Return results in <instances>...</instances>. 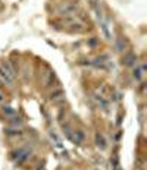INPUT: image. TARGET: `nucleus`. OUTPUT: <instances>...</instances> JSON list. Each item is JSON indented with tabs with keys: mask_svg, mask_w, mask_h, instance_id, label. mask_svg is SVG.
I'll return each instance as SVG.
<instances>
[{
	"mask_svg": "<svg viewBox=\"0 0 147 170\" xmlns=\"http://www.w3.org/2000/svg\"><path fill=\"white\" fill-rule=\"evenodd\" d=\"M5 113H8L9 116H12V114H15V111H13V110H10V107H5Z\"/></svg>",
	"mask_w": 147,
	"mask_h": 170,
	"instance_id": "4",
	"label": "nucleus"
},
{
	"mask_svg": "<svg viewBox=\"0 0 147 170\" xmlns=\"http://www.w3.org/2000/svg\"><path fill=\"white\" fill-rule=\"evenodd\" d=\"M96 144H97V147H100L102 150L106 148V142H105V138L100 135V134H96Z\"/></svg>",
	"mask_w": 147,
	"mask_h": 170,
	"instance_id": "2",
	"label": "nucleus"
},
{
	"mask_svg": "<svg viewBox=\"0 0 147 170\" xmlns=\"http://www.w3.org/2000/svg\"><path fill=\"white\" fill-rule=\"evenodd\" d=\"M2 100H3V95H2V94H0V101H2Z\"/></svg>",
	"mask_w": 147,
	"mask_h": 170,
	"instance_id": "5",
	"label": "nucleus"
},
{
	"mask_svg": "<svg viewBox=\"0 0 147 170\" xmlns=\"http://www.w3.org/2000/svg\"><path fill=\"white\" fill-rule=\"evenodd\" d=\"M75 10H77V5H74V3H65L60 8V12L65 13V15H72Z\"/></svg>",
	"mask_w": 147,
	"mask_h": 170,
	"instance_id": "1",
	"label": "nucleus"
},
{
	"mask_svg": "<svg viewBox=\"0 0 147 170\" xmlns=\"http://www.w3.org/2000/svg\"><path fill=\"white\" fill-rule=\"evenodd\" d=\"M143 70H144V67H137V69L134 70V78H135V79H141Z\"/></svg>",
	"mask_w": 147,
	"mask_h": 170,
	"instance_id": "3",
	"label": "nucleus"
}]
</instances>
